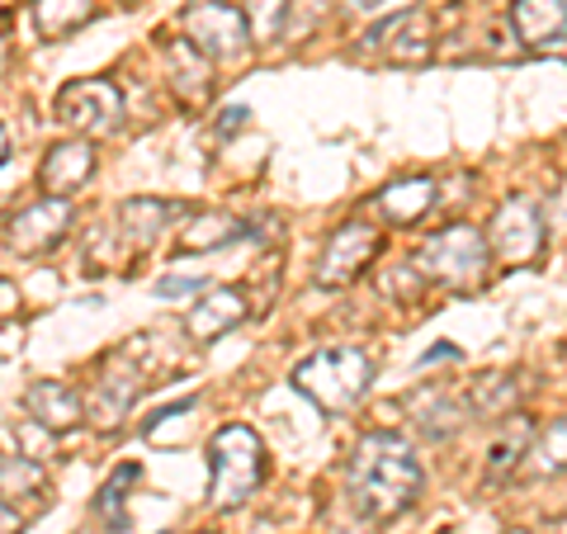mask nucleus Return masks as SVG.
I'll use <instances>...</instances> for the list:
<instances>
[{"mask_svg": "<svg viewBox=\"0 0 567 534\" xmlns=\"http://www.w3.org/2000/svg\"><path fill=\"white\" fill-rule=\"evenodd\" d=\"M529 444H535V425H529V417H506V425L496 431L492 440V450H487V469L492 477H506V473H516L520 469V459L529 454Z\"/></svg>", "mask_w": 567, "mask_h": 534, "instance_id": "21", "label": "nucleus"}, {"mask_svg": "<svg viewBox=\"0 0 567 534\" xmlns=\"http://www.w3.org/2000/svg\"><path fill=\"white\" fill-rule=\"evenodd\" d=\"M24 515L14 511V502H6V496H0V534H24Z\"/></svg>", "mask_w": 567, "mask_h": 534, "instance_id": "31", "label": "nucleus"}, {"mask_svg": "<svg viewBox=\"0 0 567 534\" xmlns=\"http://www.w3.org/2000/svg\"><path fill=\"white\" fill-rule=\"evenodd\" d=\"M58 123L62 129H71V137H110L118 133L123 123V95L114 81L104 76H85V81H66L58 91Z\"/></svg>", "mask_w": 567, "mask_h": 534, "instance_id": "5", "label": "nucleus"}, {"mask_svg": "<svg viewBox=\"0 0 567 534\" xmlns=\"http://www.w3.org/2000/svg\"><path fill=\"white\" fill-rule=\"evenodd\" d=\"M181 218H189V208L175 204V199H147V194H142V199H123L118 204V233H123V242H128L133 251L156 246Z\"/></svg>", "mask_w": 567, "mask_h": 534, "instance_id": "13", "label": "nucleus"}, {"mask_svg": "<svg viewBox=\"0 0 567 534\" xmlns=\"http://www.w3.org/2000/svg\"><path fill=\"white\" fill-rule=\"evenodd\" d=\"M251 237V223L246 218H233V213L213 208V213H189L181 237H175V251L181 256H199V251H223L233 242H246Z\"/></svg>", "mask_w": 567, "mask_h": 534, "instance_id": "16", "label": "nucleus"}, {"mask_svg": "<svg viewBox=\"0 0 567 534\" xmlns=\"http://www.w3.org/2000/svg\"><path fill=\"white\" fill-rule=\"evenodd\" d=\"M246 119H251V110H246V104H227V110L218 114V123H213V133H218V137H233L237 129H246Z\"/></svg>", "mask_w": 567, "mask_h": 534, "instance_id": "29", "label": "nucleus"}, {"mask_svg": "<svg viewBox=\"0 0 567 534\" xmlns=\"http://www.w3.org/2000/svg\"><path fill=\"white\" fill-rule=\"evenodd\" d=\"M487 265H492L487 233H477L468 223L440 227V233L425 237L421 251H416V270L425 275V284H440V289H454V294L483 289Z\"/></svg>", "mask_w": 567, "mask_h": 534, "instance_id": "4", "label": "nucleus"}, {"mask_svg": "<svg viewBox=\"0 0 567 534\" xmlns=\"http://www.w3.org/2000/svg\"><path fill=\"white\" fill-rule=\"evenodd\" d=\"M289 383H293V393H303L327 417H346L364 402L369 383H374V360L360 346H331V350H317L308 360H298Z\"/></svg>", "mask_w": 567, "mask_h": 534, "instance_id": "2", "label": "nucleus"}, {"mask_svg": "<svg viewBox=\"0 0 567 534\" xmlns=\"http://www.w3.org/2000/svg\"><path fill=\"white\" fill-rule=\"evenodd\" d=\"M435 199H440V185L431 181V175H406V181H393L383 194H374V208L388 223L412 227L435 208Z\"/></svg>", "mask_w": 567, "mask_h": 534, "instance_id": "18", "label": "nucleus"}, {"mask_svg": "<svg viewBox=\"0 0 567 534\" xmlns=\"http://www.w3.org/2000/svg\"><path fill=\"white\" fill-rule=\"evenodd\" d=\"M71 223H76V208L71 199H39L20 208L10 218V251L14 256H48L52 246H62Z\"/></svg>", "mask_w": 567, "mask_h": 534, "instance_id": "11", "label": "nucleus"}, {"mask_svg": "<svg viewBox=\"0 0 567 534\" xmlns=\"http://www.w3.org/2000/svg\"><path fill=\"white\" fill-rule=\"evenodd\" d=\"M506 20L529 52H544L567 39V0H511Z\"/></svg>", "mask_w": 567, "mask_h": 534, "instance_id": "14", "label": "nucleus"}, {"mask_svg": "<svg viewBox=\"0 0 567 534\" xmlns=\"http://www.w3.org/2000/svg\"><path fill=\"white\" fill-rule=\"evenodd\" d=\"M346 6H350V10H360V14H374V10L388 6V0H346Z\"/></svg>", "mask_w": 567, "mask_h": 534, "instance_id": "33", "label": "nucleus"}, {"mask_svg": "<svg viewBox=\"0 0 567 534\" xmlns=\"http://www.w3.org/2000/svg\"><path fill=\"white\" fill-rule=\"evenodd\" d=\"M95 20L91 0H33V24H39L43 39H66Z\"/></svg>", "mask_w": 567, "mask_h": 534, "instance_id": "22", "label": "nucleus"}, {"mask_svg": "<svg viewBox=\"0 0 567 534\" xmlns=\"http://www.w3.org/2000/svg\"><path fill=\"white\" fill-rule=\"evenodd\" d=\"M10 162V133H6V123H0V166Z\"/></svg>", "mask_w": 567, "mask_h": 534, "instance_id": "35", "label": "nucleus"}, {"mask_svg": "<svg viewBox=\"0 0 567 534\" xmlns=\"http://www.w3.org/2000/svg\"><path fill=\"white\" fill-rule=\"evenodd\" d=\"M181 29L208 62L241 58L246 43H251V24H246V14L233 6V0H194L185 10Z\"/></svg>", "mask_w": 567, "mask_h": 534, "instance_id": "9", "label": "nucleus"}, {"mask_svg": "<svg viewBox=\"0 0 567 534\" xmlns=\"http://www.w3.org/2000/svg\"><path fill=\"white\" fill-rule=\"evenodd\" d=\"M142 388L147 383H142V369L133 364V341L110 350L95 373L91 398H85V421L100 425V431H118L123 417L133 412V402L142 398Z\"/></svg>", "mask_w": 567, "mask_h": 534, "instance_id": "7", "label": "nucleus"}, {"mask_svg": "<svg viewBox=\"0 0 567 534\" xmlns=\"http://www.w3.org/2000/svg\"><path fill=\"white\" fill-rule=\"evenodd\" d=\"M137 477H142L137 464H118L110 477H104V487L95 492V515L100 521H110V525L123 521V506H128V492L137 487Z\"/></svg>", "mask_w": 567, "mask_h": 534, "instance_id": "25", "label": "nucleus"}, {"mask_svg": "<svg viewBox=\"0 0 567 534\" xmlns=\"http://www.w3.org/2000/svg\"><path fill=\"white\" fill-rule=\"evenodd\" d=\"M454 355H458V350L440 346V350H425V355H421V364H435V360H454Z\"/></svg>", "mask_w": 567, "mask_h": 534, "instance_id": "34", "label": "nucleus"}, {"mask_svg": "<svg viewBox=\"0 0 567 534\" xmlns=\"http://www.w3.org/2000/svg\"><path fill=\"white\" fill-rule=\"evenodd\" d=\"M6 62H10V39H6V29H0V71H6Z\"/></svg>", "mask_w": 567, "mask_h": 534, "instance_id": "36", "label": "nucleus"}, {"mask_svg": "<svg viewBox=\"0 0 567 534\" xmlns=\"http://www.w3.org/2000/svg\"><path fill=\"white\" fill-rule=\"evenodd\" d=\"M379 284H383V294L416 298V294H421V284H425V275H421V270H406V265H402V275H383Z\"/></svg>", "mask_w": 567, "mask_h": 534, "instance_id": "28", "label": "nucleus"}, {"mask_svg": "<svg viewBox=\"0 0 567 534\" xmlns=\"http://www.w3.org/2000/svg\"><path fill=\"white\" fill-rule=\"evenodd\" d=\"M539 473H567V417L548 421V431L535 435V450H529Z\"/></svg>", "mask_w": 567, "mask_h": 534, "instance_id": "26", "label": "nucleus"}, {"mask_svg": "<svg viewBox=\"0 0 567 534\" xmlns=\"http://www.w3.org/2000/svg\"><path fill=\"white\" fill-rule=\"evenodd\" d=\"M166 62H171V85H175V95H181L185 104H199V100L213 91V62H208L189 39L171 43V48H166Z\"/></svg>", "mask_w": 567, "mask_h": 534, "instance_id": "20", "label": "nucleus"}, {"mask_svg": "<svg viewBox=\"0 0 567 534\" xmlns=\"http://www.w3.org/2000/svg\"><path fill=\"white\" fill-rule=\"evenodd\" d=\"M95 142L91 137H58L52 147L43 152V162H39V185L48 199H66V194H76L91 185V175H95Z\"/></svg>", "mask_w": 567, "mask_h": 534, "instance_id": "12", "label": "nucleus"}, {"mask_svg": "<svg viewBox=\"0 0 567 534\" xmlns=\"http://www.w3.org/2000/svg\"><path fill=\"white\" fill-rule=\"evenodd\" d=\"M43 492H48V469L39 459L0 450V496L6 502H14V496H43Z\"/></svg>", "mask_w": 567, "mask_h": 534, "instance_id": "23", "label": "nucleus"}, {"mask_svg": "<svg viewBox=\"0 0 567 534\" xmlns=\"http://www.w3.org/2000/svg\"><path fill=\"white\" fill-rule=\"evenodd\" d=\"M14 308H20V294H14V284H10L6 275H0V317L14 312Z\"/></svg>", "mask_w": 567, "mask_h": 534, "instance_id": "32", "label": "nucleus"}, {"mask_svg": "<svg viewBox=\"0 0 567 534\" xmlns=\"http://www.w3.org/2000/svg\"><path fill=\"white\" fill-rule=\"evenodd\" d=\"M487 246L502 265H535L548 246V227H544V208L529 194H511V199L492 213L487 223Z\"/></svg>", "mask_w": 567, "mask_h": 534, "instance_id": "6", "label": "nucleus"}, {"mask_svg": "<svg viewBox=\"0 0 567 534\" xmlns=\"http://www.w3.org/2000/svg\"><path fill=\"white\" fill-rule=\"evenodd\" d=\"M406 412H412V421L421 425V435H431V440H450L458 425L473 421L468 402L454 398V393H416L406 402Z\"/></svg>", "mask_w": 567, "mask_h": 534, "instance_id": "19", "label": "nucleus"}, {"mask_svg": "<svg viewBox=\"0 0 567 534\" xmlns=\"http://www.w3.org/2000/svg\"><path fill=\"white\" fill-rule=\"evenodd\" d=\"M10 6H14V0H0V14H6V10H10Z\"/></svg>", "mask_w": 567, "mask_h": 534, "instance_id": "37", "label": "nucleus"}, {"mask_svg": "<svg viewBox=\"0 0 567 534\" xmlns=\"http://www.w3.org/2000/svg\"><path fill=\"white\" fill-rule=\"evenodd\" d=\"M24 417L39 421L43 431H71V425L85 421V398L71 383L43 379V383H33L24 393Z\"/></svg>", "mask_w": 567, "mask_h": 534, "instance_id": "17", "label": "nucleus"}, {"mask_svg": "<svg viewBox=\"0 0 567 534\" xmlns=\"http://www.w3.org/2000/svg\"><path fill=\"white\" fill-rule=\"evenodd\" d=\"M246 312H251V298H246L241 289H208L185 312V331L194 336V341H218V336H227L233 327L246 322Z\"/></svg>", "mask_w": 567, "mask_h": 534, "instance_id": "15", "label": "nucleus"}, {"mask_svg": "<svg viewBox=\"0 0 567 534\" xmlns=\"http://www.w3.org/2000/svg\"><path fill=\"white\" fill-rule=\"evenodd\" d=\"M464 402L473 417H511V407H516V379L511 373H487V379L473 383V393Z\"/></svg>", "mask_w": 567, "mask_h": 534, "instance_id": "24", "label": "nucleus"}, {"mask_svg": "<svg viewBox=\"0 0 567 534\" xmlns=\"http://www.w3.org/2000/svg\"><path fill=\"white\" fill-rule=\"evenodd\" d=\"M425 487L421 459L398 431H369L350 450V502L369 521H398Z\"/></svg>", "mask_w": 567, "mask_h": 534, "instance_id": "1", "label": "nucleus"}, {"mask_svg": "<svg viewBox=\"0 0 567 534\" xmlns=\"http://www.w3.org/2000/svg\"><path fill=\"white\" fill-rule=\"evenodd\" d=\"M199 534H208V530H199Z\"/></svg>", "mask_w": 567, "mask_h": 534, "instance_id": "38", "label": "nucleus"}, {"mask_svg": "<svg viewBox=\"0 0 567 534\" xmlns=\"http://www.w3.org/2000/svg\"><path fill=\"white\" fill-rule=\"evenodd\" d=\"M364 43L369 48H379L388 62H398V66H425L435 58V20H431V10H398V14H388L383 24H374L364 33Z\"/></svg>", "mask_w": 567, "mask_h": 534, "instance_id": "10", "label": "nucleus"}, {"mask_svg": "<svg viewBox=\"0 0 567 534\" xmlns=\"http://www.w3.org/2000/svg\"><path fill=\"white\" fill-rule=\"evenodd\" d=\"M241 6H246L241 14H246V24H251L256 43H270L284 29V20H289V0H241Z\"/></svg>", "mask_w": 567, "mask_h": 534, "instance_id": "27", "label": "nucleus"}, {"mask_svg": "<svg viewBox=\"0 0 567 534\" xmlns=\"http://www.w3.org/2000/svg\"><path fill=\"white\" fill-rule=\"evenodd\" d=\"M194 289H204V279H181V275H162V279H156V294H162V298H181V294H194Z\"/></svg>", "mask_w": 567, "mask_h": 534, "instance_id": "30", "label": "nucleus"}, {"mask_svg": "<svg viewBox=\"0 0 567 534\" xmlns=\"http://www.w3.org/2000/svg\"><path fill=\"white\" fill-rule=\"evenodd\" d=\"M383 251V233L369 223H341L336 233L322 242V256H317V289H346V284L360 279L369 265Z\"/></svg>", "mask_w": 567, "mask_h": 534, "instance_id": "8", "label": "nucleus"}, {"mask_svg": "<svg viewBox=\"0 0 567 534\" xmlns=\"http://www.w3.org/2000/svg\"><path fill=\"white\" fill-rule=\"evenodd\" d=\"M270 454L251 425H218L208 440V502L213 511H237L246 496L265 483Z\"/></svg>", "mask_w": 567, "mask_h": 534, "instance_id": "3", "label": "nucleus"}]
</instances>
